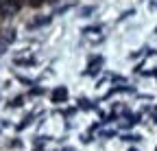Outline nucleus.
<instances>
[{"label":"nucleus","mask_w":157,"mask_h":151,"mask_svg":"<svg viewBox=\"0 0 157 151\" xmlns=\"http://www.w3.org/2000/svg\"><path fill=\"white\" fill-rule=\"evenodd\" d=\"M29 5L31 7H39V5H44V0H29Z\"/></svg>","instance_id":"obj_1"}]
</instances>
